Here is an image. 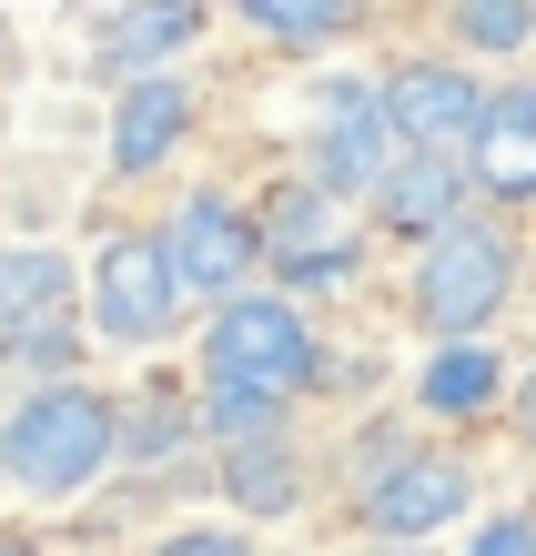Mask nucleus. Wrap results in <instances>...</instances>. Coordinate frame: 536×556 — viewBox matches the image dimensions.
<instances>
[{
    "label": "nucleus",
    "instance_id": "obj_1",
    "mask_svg": "<svg viewBox=\"0 0 536 556\" xmlns=\"http://www.w3.org/2000/svg\"><path fill=\"white\" fill-rule=\"evenodd\" d=\"M112 455H122V415L91 384H41V395L0 425V476L30 485V496H82Z\"/></svg>",
    "mask_w": 536,
    "mask_h": 556
},
{
    "label": "nucleus",
    "instance_id": "obj_11",
    "mask_svg": "<svg viewBox=\"0 0 536 556\" xmlns=\"http://www.w3.org/2000/svg\"><path fill=\"white\" fill-rule=\"evenodd\" d=\"M183 132H192V91H183L173 72H142V81L112 102V173L132 182V173H152V162H173Z\"/></svg>",
    "mask_w": 536,
    "mask_h": 556
},
{
    "label": "nucleus",
    "instance_id": "obj_19",
    "mask_svg": "<svg viewBox=\"0 0 536 556\" xmlns=\"http://www.w3.org/2000/svg\"><path fill=\"white\" fill-rule=\"evenodd\" d=\"M354 0H244V21L263 41H324V30H345Z\"/></svg>",
    "mask_w": 536,
    "mask_h": 556
},
{
    "label": "nucleus",
    "instance_id": "obj_5",
    "mask_svg": "<svg viewBox=\"0 0 536 556\" xmlns=\"http://www.w3.org/2000/svg\"><path fill=\"white\" fill-rule=\"evenodd\" d=\"M183 314V274H173V243L152 233H122L91 253V324H102L112 344H162Z\"/></svg>",
    "mask_w": 536,
    "mask_h": 556
},
{
    "label": "nucleus",
    "instance_id": "obj_3",
    "mask_svg": "<svg viewBox=\"0 0 536 556\" xmlns=\"http://www.w3.org/2000/svg\"><path fill=\"white\" fill-rule=\"evenodd\" d=\"M507 283H516L507 233H486V223H446V233H425L415 314H425V334H476V324L507 304Z\"/></svg>",
    "mask_w": 536,
    "mask_h": 556
},
{
    "label": "nucleus",
    "instance_id": "obj_18",
    "mask_svg": "<svg viewBox=\"0 0 536 556\" xmlns=\"http://www.w3.org/2000/svg\"><path fill=\"white\" fill-rule=\"evenodd\" d=\"M233 496H244L253 516H284V506H294V466L274 455V435H253V445H233Z\"/></svg>",
    "mask_w": 536,
    "mask_h": 556
},
{
    "label": "nucleus",
    "instance_id": "obj_17",
    "mask_svg": "<svg viewBox=\"0 0 536 556\" xmlns=\"http://www.w3.org/2000/svg\"><path fill=\"white\" fill-rule=\"evenodd\" d=\"M203 425L223 445H253V435H274L284 425V395H253V384H203Z\"/></svg>",
    "mask_w": 536,
    "mask_h": 556
},
{
    "label": "nucleus",
    "instance_id": "obj_6",
    "mask_svg": "<svg viewBox=\"0 0 536 556\" xmlns=\"http://www.w3.org/2000/svg\"><path fill=\"white\" fill-rule=\"evenodd\" d=\"M162 243H173L183 293H213V304H223V293H244V274L263 264V233L223 203V192H192V203L173 213V233H162Z\"/></svg>",
    "mask_w": 536,
    "mask_h": 556
},
{
    "label": "nucleus",
    "instance_id": "obj_22",
    "mask_svg": "<svg viewBox=\"0 0 536 556\" xmlns=\"http://www.w3.org/2000/svg\"><path fill=\"white\" fill-rule=\"evenodd\" d=\"M465 556H536V527H526V516H496V527H476Z\"/></svg>",
    "mask_w": 536,
    "mask_h": 556
},
{
    "label": "nucleus",
    "instance_id": "obj_7",
    "mask_svg": "<svg viewBox=\"0 0 536 556\" xmlns=\"http://www.w3.org/2000/svg\"><path fill=\"white\" fill-rule=\"evenodd\" d=\"M385 112L395 132H406V152H465L486 122V91L456 72V61H406V72L385 81Z\"/></svg>",
    "mask_w": 536,
    "mask_h": 556
},
{
    "label": "nucleus",
    "instance_id": "obj_14",
    "mask_svg": "<svg viewBox=\"0 0 536 556\" xmlns=\"http://www.w3.org/2000/svg\"><path fill=\"white\" fill-rule=\"evenodd\" d=\"M192 30H203V0H122L102 61H122V72H152V61H173Z\"/></svg>",
    "mask_w": 536,
    "mask_h": 556
},
{
    "label": "nucleus",
    "instance_id": "obj_23",
    "mask_svg": "<svg viewBox=\"0 0 536 556\" xmlns=\"http://www.w3.org/2000/svg\"><path fill=\"white\" fill-rule=\"evenodd\" d=\"M516 425H526V445H536V365H526V384H516Z\"/></svg>",
    "mask_w": 536,
    "mask_h": 556
},
{
    "label": "nucleus",
    "instance_id": "obj_2",
    "mask_svg": "<svg viewBox=\"0 0 536 556\" xmlns=\"http://www.w3.org/2000/svg\"><path fill=\"white\" fill-rule=\"evenodd\" d=\"M213 384H253V395H304L314 384V324L294 314V293H223L203 334Z\"/></svg>",
    "mask_w": 536,
    "mask_h": 556
},
{
    "label": "nucleus",
    "instance_id": "obj_21",
    "mask_svg": "<svg viewBox=\"0 0 536 556\" xmlns=\"http://www.w3.org/2000/svg\"><path fill=\"white\" fill-rule=\"evenodd\" d=\"M11 354L41 375V365H72V334H61V324H21V344H11Z\"/></svg>",
    "mask_w": 536,
    "mask_h": 556
},
{
    "label": "nucleus",
    "instance_id": "obj_25",
    "mask_svg": "<svg viewBox=\"0 0 536 556\" xmlns=\"http://www.w3.org/2000/svg\"><path fill=\"white\" fill-rule=\"evenodd\" d=\"M385 556H415V546H385Z\"/></svg>",
    "mask_w": 536,
    "mask_h": 556
},
{
    "label": "nucleus",
    "instance_id": "obj_24",
    "mask_svg": "<svg viewBox=\"0 0 536 556\" xmlns=\"http://www.w3.org/2000/svg\"><path fill=\"white\" fill-rule=\"evenodd\" d=\"M0 556H30V546H11V536H0Z\"/></svg>",
    "mask_w": 536,
    "mask_h": 556
},
{
    "label": "nucleus",
    "instance_id": "obj_16",
    "mask_svg": "<svg viewBox=\"0 0 536 556\" xmlns=\"http://www.w3.org/2000/svg\"><path fill=\"white\" fill-rule=\"evenodd\" d=\"M456 41L465 51H526L536 41V0H456Z\"/></svg>",
    "mask_w": 536,
    "mask_h": 556
},
{
    "label": "nucleus",
    "instance_id": "obj_12",
    "mask_svg": "<svg viewBox=\"0 0 536 556\" xmlns=\"http://www.w3.org/2000/svg\"><path fill=\"white\" fill-rule=\"evenodd\" d=\"M465 182H476V162H456V152H415V162H395V173L375 182V213H385V223H406V233H446L456 203H465Z\"/></svg>",
    "mask_w": 536,
    "mask_h": 556
},
{
    "label": "nucleus",
    "instance_id": "obj_9",
    "mask_svg": "<svg viewBox=\"0 0 536 556\" xmlns=\"http://www.w3.org/2000/svg\"><path fill=\"white\" fill-rule=\"evenodd\" d=\"M456 516H465V476L446 455H395V466L364 485V536H385V546H415L435 527H456Z\"/></svg>",
    "mask_w": 536,
    "mask_h": 556
},
{
    "label": "nucleus",
    "instance_id": "obj_10",
    "mask_svg": "<svg viewBox=\"0 0 536 556\" xmlns=\"http://www.w3.org/2000/svg\"><path fill=\"white\" fill-rule=\"evenodd\" d=\"M465 162H476V192L536 203V81L486 91V122H476V142H465Z\"/></svg>",
    "mask_w": 536,
    "mask_h": 556
},
{
    "label": "nucleus",
    "instance_id": "obj_4",
    "mask_svg": "<svg viewBox=\"0 0 536 556\" xmlns=\"http://www.w3.org/2000/svg\"><path fill=\"white\" fill-rule=\"evenodd\" d=\"M354 253H364V213H354V192L345 182H284V203L274 223H263V264H274L284 283H345L354 274Z\"/></svg>",
    "mask_w": 536,
    "mask_h": 556
},
{
    "label": "nucleus",
    "instance_id": "obj_15",
    "mask_svg": "<svg viewBox=\"0 0 536 556\" xmlns=\"http://www.w3.org/2000/svg\"><path fill=\"white\" fill-rule=\"evenodd\" d=\"M61 293H72L61 253H0V324H51Z\"/></svg>",
    "mask_w": 536,
    "mask_h": 556
},
{
    "label": "nucleus",
    "instance_id": "obj_13",
    "mask_svg": "<svg viewBox=\"0 0 536 556\" xmlns=\"http://www.w3.org/2000/svg\"><path fill=\"white\" fill-rule=\"evenodd\" d=\"M496 395H507V365H496L486 344H465V334H446V344L425 354V375H415V405H425V415H446V425L486 415Z\"/></svg>",
    "mask_w": 536,
    "mask_h": 556
},
{
    "label": "nucleus",
    "instance_id": "obj_20",
    "mask_svg": "<svg viewBox=\"0 0 536 556\" xmlns=\"http://www.w3.org/2000/svg\"><path fill=\"white\" fill-rule=\"evenodd\" d=\"M152 556H253V546L233 536V527H183V536H162Z\"/></svg>",
    "mask_w": 536,
    "mask_h": 556
},
{
    "label": "nucleus",
    "instance_id": "obj_8",
    "mask_svg": "<svg viewBox=\"0 0 536 556\" xmlns=\"http://www.w3.org/2000/svg\"><path fill=\"white\" fill-rule=\"evenodd\" d=\"M395 112H385V91H364V81H334L324 91V132H314V173L324 182H345V192H375L395 173Z\"/></svg>",
    "mask_w": 536,
    "mask_h": 556
}]
</instances>
